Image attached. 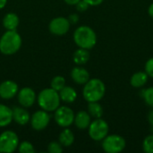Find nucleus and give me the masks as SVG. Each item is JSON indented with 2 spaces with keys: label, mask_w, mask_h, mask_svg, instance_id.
I'll list each match as a JSON object with an SVG mask.
<instances>
[{
  "label": "nucleus",
  "mask_w": 153,
  "mask_h": 153,
  "mask_svg": "<svg viewBox=\"0 0 153 153\" xmlns=\"http://www.w3.org/2000/svg\"><path fill=\"white\" fill-rule=\"evenodd\" d=\"M60 100L65 103H73L77 99V92L76 91L70 86H65L59 91Z\"/></svg>",
  "instance_id": "nucleus-17"
},
{
  "label": "nucleus",
  "mask_w": 153,
  "mask_h": 153,
  "mask_svg": "<svg viewBox=\"0 0 153 153\" xmlns=\"http://www.w3.org/2000/svg\"><path fill=\"white\" fill-rule=\"evenodd\" d=\"M54 118L56 123L61 127H69L74 124V111L66 106L58 107L55 111Z\"/></svg>",
  "instance_id": "nucleus-8"
},
{
  "label": "nucleus",
  "mask_w": 153,
  "mask_h": 153,
  "mask_svg": "<svg viewBox=\"0 0 153 153\" xmlns=\"http://www.w3.org/2000/svg\"><path fill=\"white\" fill-rule=\"evenodd\" d=\"M143 98L148 106L153 108V87H150L143 91Z\"/></svg>",
  "instance_id": "nucleus-26"
},
{
  "label": "nucleus",
  "mask_w": 153,
  "mask_h": 153,
  "mask_svg": "<svg viewBox=\"0 0 153 153\" xmlns=\"http://www.w3.org/2000/svg\"><path fill=\"white\" fill-rule=\"evenodd\" d=\"M149 75L146 72H137L134 74L130 79V84L134 88H141L144 86L148 81Z\"/></svg>",
  "instance_id": "nucleus-20"
},
{
  "label": "nucleus",
  "mask_w": 153,
  "mask_h": 153,
  "mask_svg": "<svg viewBox=\"0 0 153 153\" xmlns=\"http://www.w3.org/2000/svg\"><path fill=\"white\" fill-rule=\"evenodd\" d=\"M90 6H97L103 3L104 0H84Z\"/></svg>",
  "instance_id": "nucleus-31"
},
{
  "label": "nucleus",
  "mask_w": 153,
  "mask_h": 153,
  "mask_svg": "<svg viewBox=\"0 0 153 153\" xmlns=\"http://www.w3.org/2000/svg\"><path fill=\"white\" fill-rule=\"evenodd\" d=\"M148 13L150 14V16L153 18V3L149 6V9H148Z\"/></svg>",
  "instance_id": "nucleus-34"
},
{
  "label": "nucleus",
  "mask_w": 153,
  "mask_h": 153,
  "mask_svg": "<svg viewBox=\"0 0 153 153\" xmlns=\"http://www.w3.org/2000/svg\"><path fill=\"white\" fill-rule=\"evenodd\" d=\"M88 113L94 118H100L103 116V108L99 101L88 102Z\"/></svg>",
  "instance_id": "nucleus-22"
},
{
  "label": "nucleus",
  "mask_w": 153,
  "mask_h": 153,
  "mask_svg": "<svg viewBox=\"0 0 153 153\" xmlns=\"http://www.w3.org/2000/svg\"><path fill=\"white\" fill-rule=\"evenodd\" d=\"M71 77L75 83L80 85H84L90 80V74L86 69L76 66L72 69Z\"/></svg>",
  "instance_id": "nucleus-14"
},
{
  "label": "nucleus",
  "mask_w": 153,
  "mask_h": 153,
  "mask_svg": "<svg viewBox=\"0 0 153 153\" xmlns=\"http://www.w3.org/2000/svg\"><path fill=\"white\" fill-rule=\"evenodd\" d=\"M17 100L19 104L23 108H30L34 105L37 96L33 89L30 87L22 88L17 93Z\"/></svg>",
  "instance_id": "nucleus-11"
},
{
  "label": "nucleus",
  "mask_w": 153,
  "mask_h": 153,
  "mask_svg": "<svg viewBox=\"0 0 153 153\" xmlns=\"http://www.w3.org/2000/svg\"><path fill=\"white\" fill-rule=\"evenodd\" d=\"M64 1L69 5H75L80 0H64Z\"/></svg>",
  "instance_id": "nucleus-33"
},
{
  "label": "nucleus",
  "mask_w": 153,
  "mask_h": 153,
  "mask_svg": "<svg viewBox=\"0 0 153 153\" xmlns=\"http://www.w3.org/2000/svg\"><path fill=\"white\" fill-rule=\"evenodd\" d=\"M13 111V120L20 125V126H25L27 125L30 120V115L28 110H26V108L23 107H13L12 108Z\"/></svg>",
  "instance_id": "nucleus-13"
},
{
  "label": "nucleus",
  "mask_w": 153,
  "mask_h": 153,
  "mask_svg": "<svg viewBox=\"0 0 153 153\" xmlns=\"http://www.w3.org/2000/svg\"><path fill=\"white\" fill-rule=\"evenodd\" d=\"M19 143L18 135L13 131L7 130L0 134V152H13L17 150Z\"/></svg>",
  "instance_id": "nucleus-6"
},
{
  "label": "nucleus",
  "mask_w": 153,
  "mask_h": 153,
  "mask_svg": "<svg viewBox=\"0 0 153 153\" xmlns=\"http://www.w3.org/2000/svg\"><path fill=\"white\" fill-rule=\"evenodd\" d=\"M73 60L77 65H85L90 60V53L88 49L79 48L73 54Z\"/></svg>",
  "instance_id": "nucleus-19"
},
{
  "label": "nucleus",
  "mask_w": 153,
  "mask_h": 153,
  "mask_svg": "<svg viewBox=\"0 0 153 153\" xmlns=\"http://www.w3.org/2000/svg\"><path fill=\"white\" fill-rule=\"evenodd\" d=\"M145 72L150 77L153 78V57L150 58L146 62V64H145Z\"/></svg>",
  "instance_id": "nucleus-28"
},
{
  "label": "nucleus",
  "mask_w": 153,
  "mask_h": 153,
  "mask_svg": "<svg viewBox=\"0 0 153 153\" xmlns=\"http://www.w3.org/2000/svg\"><path fill=\"white\" fill-rule=\"evenodd\" d=\"M70 22L71 24H75L79 22V15L76 14V13H72L69 15V17L67 18Z\"/></svg>",
  "instance_id": "nucleus-30"
},
{
  "label": "nucleus",
  "mask_w": 153,
  "mask_h": 153,
  "mask_svg": "<svg viewBox=\"0 0 153 153\" xmlns=\"http://www.w3.org/2000/svg\"><path fill=\"white\" fill-rule=\"evenodd\" d=\"M30 126L35 131L44 130L50 122V115L46 110H38L30 117Z\"/></svg>",
  "instance_id": "nucleus-10"
},
{
  "label": "nucleus",
  "mask_w": 153,
  "mask_h": 153,
  "mask_svg": "<svg viewBox=\"0 0 153 153\" xmlns=\"http://www.w3.org/2000/svg\"><path fill=\"white\" fill-rule=\"evenodd\" d=\"M63 150V146L59 142H51L48 145V152L49 153H61Z\"/></svg>",
  "instance_id": "nucleus-27"
},
{
  "label": "nucleus",
  "mask_w": 153,
  "mask_h": 153,
  "mask_svg": "<svg viewBox=\"0 0 153 153\" xmlns=\"http://www.w3.org/2000/svg\"><path fill=\"white\" fill-rule=\"evenodd\" d=\"M18 152L20 153H34L35 149L31 143L28 141H23L18 145Z\"/></svg>",
  "instance_id": "nucleus-24"
},
{
  "label": "nucleus",
  "mask_w": 153,
  "mask_h": 153,
  "mask_svg": "<svg viewBox=\"0 0 153 153\" xmlns=\"http://www.w3.org/2000/svg\"><path fill=\"white\" fill-rule=\"evenodd\" d=\"M60 101L58 91L52 88L42 90L37 96V102L39 108L48 112L55 111L60 106Z\"/></svg>",
  "instance_id": "nucleus-4"
},
{
  "label": "nucleus",
  "mask_w": 153,
  "mask_h": 153,
  "mask_svg": "<svg viewBox=\"0 0 153 153\" xmlns=\"http://www.w3.org/2000/svg\"><path fill=\"white\" fill-rule=\"evenodd\" d=\"M91 117L87 111L81 110L74 116V125L77 128L81 130H84L89 127L91 122Z\"/></svg>",
  "instance_id": "nucleus-15"
},
{
  "label": "nucleus",
  "mask_w": 153,
  "mask_h": 153,
  "mask_svg": "<svg viewBox=\"0 0 153 153\" xmlns=\"http://www.w3.org/2000/svg\"><path fill=\"white\" fill-rule=\"evenodd\" d=\"M106 93V86L104 82L98 78L90 79L83 87L82 96L87 102L100 101Z\"/></svg>",
  "instance_id": "nucleus-2"
},
{
  "label": "nucleus",
  "mask_w": 153,
  "mask_h": 153,
  "mask_svg": "<svg viewBox=\"0 0 153 153\" xmlns=\"http://www.w3.org/2000/svg\"><path fill=\"white\" fill-rule=\"evenodd\" d=\"M22 47V37L15 30H6L0 38V52L5 56L17 53Z\"/></svg>",
  "instance_id": "nucleus-1"
},
{
  "label": "nucleus",
  "mask_w": 153,
  "mask_h": 153,
  "mask_svg": "<svg viewBox=\"0 0 153 153\" xmlns=\"http://www.w3.org/2000/svg\"><path fill=\"white\" fill-rule=\"evenodd\" d=\"M89 135L90 137L96 142L102 141L108 134V123L100 118H95L94 121L91 122L89 127Z\"/></svg>",
  "instance_id": "nucleus-7"
},
{
  "label": "nucleus",
  "mask_w": 153,
  "mask_h": 153,
  "mask_svg": "<svg viewBox=\"0 0 153 153\" xmlns=\"http://www.w3.org/2000/svg\"><path fill=\"white\" fill-rule=\"evenodd\" d=\"M74 142V133L65 127L59 134V143L63 147H70Z\"/></svg>",
  "instance_id": "nucleus-21"
},
{
  "label": "nucleus",
  "mask_w": 153,
  "mask_h": 153,
  "mask_svg": "<svg viewBox=\"0 0 153 153\" xmlns=\"http://www.w3.org/2000/svg\"><path fill=\"white\" fill-rule=\"evenodd\" d=\"M18 91V84L12 80H6L0 83V98L3 100L13 99L17 95Z\"/></svg>",
  "instance_id": "nucleus-12"
},
{
  "label": "nucleus",
  "mask_w": 153,
  "mask_h": 153,
  "mask_svg": "<svg viewBox=\"0 0 153 153\" xmlns=\"http://www.w3.org/2000/svg\"><path fill=\"white\" fill-rule=\"evenodd\" d=\"M75 6H76L77 11L82 13V12H85V11H87L90 5H89V4H88L84 0H80V1L75 4Z\"/></svg>",
  "instance_id": "nucleus-29"
},
{
  "label": "nucleus",
  "mask_w": 153,
  "mask_h": 153,
  "mask_svg": "<svg viewBox=\"0 0 153 153\" xmlns=\"http://www.w3.org/2000/svg\"><path fill=\"white\" fill-rule=\"evenodd\" d=\"M126 146V140L118 134L107 135L102 140V149L107 153L121 152L125 150Z\"/></svg>",
  "instance_id": "nucleus-5"
},
{
  "label": "nucleus",
  "mask_w": 153,
  "mask_h": 153,
  "mask_svg": "<svg viewBox=\"0 0 153 153\" xmlns=\"http://www.w3.org/2000/svg\"><path fill=\"white\" fill-rule=\"evenodd\" d=\"M13 121L12 108L6 105L0 104V127H5L9 126Z\"/></svg>",
  "instance_id": "nucleus-18"
},
{
  "label": "nucleus",
  "mask_w": 153,
  "mask_h": 153,
  "mask_svg": "<svg viewBox=\"0 0 153 153\" xmlns=\"http://www.w3.org/2000/svg\"><path fill=\"white\" fill-rule=\"evenodd\" d=\"M143 152L146 153H153V134L145 137L143 143Z\"/></svg>",
  "instance_id": "nucleus-25"
},
{
  "label": "nucleus",
  "mask_w": 153,
  "mask_h": 153,
  "mask_svg": "<svg viewBox=\"0 0 153 153\" xmlns=\"http://www.w3.org/2000/svg\"><path fill=\"white\" fill-rule=\"evenodd\" d=\"M74 43L82 48L91 49L97 43V35L89 26H80L74 32Z\"/></svg>",
  "instance_id": "nucleus-3"
},
{
  "label": "nucleus",
  "mask_w": 153,
  "mask_h": 153,
  "mask_svg": "<svg viewBox=\"0 0 153 153\" xmlns=\"http://www.w3.org/2000/svg\"><path fill=\"white\" fill-rule=\"evenodd\" d=\"M7 4V0H0V9H3Z\"/></svg>",
  "instance_id": "nucleus-35"
},
{
  "label": "nucleus",
  "mask_w": 153,
  "mask_h": 153,
  "mask_svg": "<svg viewBox=\"0 0 153 153\" xmlns=\"http://www.w3.org/2000/svg\"><path fill=\"white\" fill-rule=\"evenodd\" d=\"M50 86L52 89H54L56 91H59L61 89H63L65 86V77L61 76V75H57L55 76L50 82Z\"/></svg>",
  "instance_id": "nucleus-23"
},
{
  "label": "nucleus",
  "mask_w": 153,
  "mask_h": 153,
  "mask_svg": "<svg viewBox=\"0 0 153 153\" xmlns=\"http://www.w3.org/2000/svg\"><path fill=\"white\" fill-rule=\"evenodd\" d=\"M70 26L71 23L67 18L59 16L50 21L48 24V30L56 36H63L69 31Z\"/></svg>",
  "instance_id": "nucleus-9"
},
{
  "label": "nucleus",
  "mask_w": 153,
  "mask_h": 153,
  "mask_svg": "<svg viewBox=\"0 0 153 153\" xmlns=\"http://www.w3.org/2000/svg\"><path fill=\"white\" fill-rule=\"evenodd\" d=\"M148 121L151 124V126H153V109L151 110L148 114Z\"/></svg>",
  "instance_id": "nucleus-32"
},
{
  "label": "nucleus",
  "mask_w": 153,
  "mask_h": 153,
  "mask_svg": "<svg viewBox=\"0 0 153 153\" xmlns=\"http://www.w3.org/2000/svg\"><path fill=\"white\" fill-rule=\"evenodd\" d=\"M19 17L14 13H8L3 18V25L6 30H15L19 25Z\"/></svg>",
  "instance_id": "nucleus-16"
}]
</instances>
